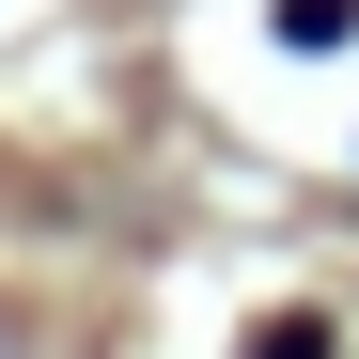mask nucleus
<instances>
[{
	"label": "nucleus",
	"instance_id": "f257e3e1",
	"mask_svg": "<svg viewBox=\"0 0 359 359\" xmlns=\"http://www.w3.org/2000/svg\"><path fill=\"white\" fill-rule=\"evenodd\" d=\"M359 32V0H281V47H344Z\"/></svg>",
	"mask_w": 359,
	"mask_h": 359
},
{
	"label": "nucleus",
	"instance_id": "f03ea898",
	"mask_svg": "<svg viewBox=\"0 0 359 359\" xmlns=\"http://www.w3.org/2000/svg\"><path fill=\"white\" fill-rule=\"evenodd\" d=\"M250 359H328V328H313V313H281V328H266Z\"/></svg>",
	"mask_w": 359,
	"mask_h": 359
}]
</instances>
